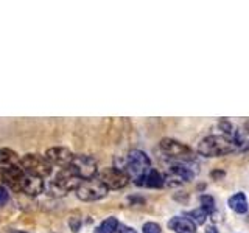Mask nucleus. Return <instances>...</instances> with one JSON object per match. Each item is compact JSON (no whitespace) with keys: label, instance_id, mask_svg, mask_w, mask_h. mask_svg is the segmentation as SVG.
Masks as SVG:
<instances>
[{"label":"nucleus","instance_id":"obj_17","mask_svg":"<svg viewBox=\"0 0 249 233\" xmlns=\"http://www.w3.org/2000/svg\"><path fill=\"white\" fill-rule=\"evenodd\" d=\"M185 217H189V219H190L195 225H202V224H204V222L207 221V213L199 207V208L190 210V212L185 215Z\"/></svg>","mask_w":249,"mask_h":233},{"label":"nucleus","instance_id":"obj_6","mask_svg":"<svg viewBox=\"0 0 249 233\" xmlns=\"http://www.w3.org/2000/svg\"><path fill=\"white\" fill-rule=\"evenodd\" d=\"M160 150L165 152L168 157L175 159L178 162H190L195 159V154L190 146H187L181 142H178L175 138H162L160 140Z\"/></svg>","mask_w":249,"mask_h":233},{"label":"nucleus","instance_id":"obj_2","mask_svg":"<svg viewBox=\"0 0 249 233\" xmlns=\"http://www.w3.org/2000/svg\"><path fill=\"white\" fill-rule=\"evenodd\" d=\"M150 169H151V160L143 151L132 150L128 152L126 165H124L123 171L128 174L129 179L132 177V181H136V179L145 176Z\"/></svg>","mask_w":249,"mask_h":233},{"label":"nucleus","instance_id":"obj_8","mask_svg":"<svg viewBox=\"0 0 249 233\" xmlns=\"http://www.w3.org/2000/svg\"><path fill=\"white\" fill-rule=\"evenodd\" d=\"M83 181L81 179L75 177L72 173H69L66 168H62L61 173L54 177V181L52 182V190L56 191V193H61L64 194L70 190H76L78 185H80Z\"/></svg>","mask_w":249,"mask_h":233},{"label":"nucleus","instance_id":"obj_18","mask_svg":"<svg viewBox=\"0 0 249 233\" xmlns=\"http://www.w3.org/2000/svg\"><path fill=\"white\" fill-rule=\"evenodd\" d=\"M117 229H119V221L115 217H107V219H105L98 225L95 233H114L117 232Z\"/></svg>","mask_w":249,"mask_h":233},{"label":"nucleus","instance_id":"obj_24","mask_svg":"<svg viewBox=\"0 0 249 233\" xmlns=\"http://www.w3.org/2000/svg\"><path fill=\"white\" fill-rule=\"evenodd\" d=\"M8 233H27V232H22V230H10Z\"/></svg>","mask_w":249,"mask_h":233},{"label":"nucleus","instance_id":"obj_3","mask_svg":"<svg viewBox=\"0 0 249 233\" xmlns=\"http://www.w3.org/2000/svg\"><path fill=\"white\" fill-rule=\"evenodd\" d=\"M66 169L81 181H88V179H93L97 176L98 165L97 160L90 155H75L70 165L66 166Z\"/></svg>","mask_w":249,"mask_h":233},{"label":"nucleus","instance_id":"obj_7","mask_svg":"<svg viewBox=\"0 0 249 233\" xmlns=\"http://www.w3.org/2000/svg\"><path fill=\"white\" fill-rule=\"evenodd\" d=\"M100 181L103 182L107 190H120L124 188L129 182L128 174L120 168H106L100 173Z\"/></svg>","mask_w":249,"mask_h":233},{"label":"nucleus","instance_id":"obj_23","mask_svg":"<svg viewBox=\"0 0 249 233\" xmlns=\"http://www.w3.org/2000/svg\"><path fill=\"white\" fill-rule=\"evenodd\" d=\"M206 233H218V229L215 227V225H210V227H207Z\"/></svg>","mask_w":249,"mask_h":233},{"label":"nucleus","instance_id":"obj_21","mask_svg":"<svg viewBox=\"0 0 249 233\" xmlns=\"http://www.w3.org/2000/svg\"><path fill=\"white\" fill-rule=\"evenodd\" d=\"M8 200H10V193L5 186H0V205H5Z\"/></svg>","mask_w":249,"mask_h":233},{"label":"nucleus","instance_id":"obj_13","mask_svg":"<svg viewBox=\"0 0 249 233\" xmlns=\"http://www.w3.org/2000/svg\"><path fill=\"white\" fill-rule=\"evenodd\" d=\"M168 227L175 233H196V225L185 216L171 217L168 221Z\"/></svg>","mask_w":249,"mask_h":233},{"label":"nucleus","instance_id":"obj_11","mask_svg":"<svg viewBox=\"0 0 249 233\" xmlns=\"http://www.w3.org/2000/svg\"><path fill=\"white\" fill-rule=\"evenodd\" d=\"M134 183L139 186H146V188H162L165 185V177L158 169H150L145 176L136 179Z\"/></svg>","mask_w":249,"mask_h":233},{"label":"nucleus","instance_id":"obj_16","mask_svg":"<svg viewBox=\"0 0 249 233\" xmlns=\"http://www.w3.org/2000/svg\"><path fill=\"white\" fill-rule=\"evenodd\" d=\"M228 205L232 212H235L237 215H245L248 212V199H246V194L243 191H238L235 194H232V196L228 199Z\"/></svg>","mask_w":249,"mask_h":233},{"label":"nucleus","instance_id":"obj_20","mask_svg":"<svg viewBox=\"0 0 249 233\" xmlns=\"http://www.w3.org/2000/svg\"><path fill=\"white\" fill-rule=\"evenodd\" d=\"M142 230H143V233H162L160 225L156 224V222H146V224H143Z\"/></svg>","mask_w":249,"mask_h":233},{"label":"nucleus","instance_id":"obj_15","mask_svg":"<svg viewBox=\"0 0 249 233\" xmlns=\"http://www.w3.org/2000/svg\"><path fill=\"white\" fill-rule=\"evenodd\" d=\"M16 166H20V157L10 148H2L0 150V168L10 169Z\"/></svg>","mask_w":249,"mask_h":233},{"label":"nucleus","instance_id":"obj_10","mask_svg":"<svg viewBox=\"0 0 249 233\" xmlns=\"http://www.w3.org/2000/svg\"><path fill=\"white\" fill-rule=\"evenodd\" d=\"M193 177H195V173L189 166L184 165L182 162H176L173 165H170L168 179H165V181H176V185H181L184 182L193 181Z\"/></svg>","mask_w":249,"mask_h":233},{"label":"nucleus","instance_id":"obj_12","mask_svg":"<svg viewBox=\"0 0 249 233\" xmlns=\"http://www.w3.org/2000/svg\"><path fill=\"white\" fill-rule=\"evenodd\" d=\"M25 173H23L22 166H16L10 169H2V179L11 186L13 190H20L22 188V182Z\"/></svg>","mask_w":249,"mask_h":233},{"label":"nucleus","instance_id":"obj_4","mask_svg":"<svg viewBox=\"0 0 249 233\" xmlns=\"http://www.w3.org/2000/svg\"><path fill=\"white\" fill-rule=\"evenodd\" d=\"M20 166L23 173L28 176H35L39 179H44L52 174V165L45 157L39 154H27L20 159Z\"/></svg>","mask_w":249,"mask_h":233},{"label":"nucleus","instance_id":"obj_9","mask_svg":"<svg viewBox=\"0 0 249 233\" xmlns=\"http://www.w3.org/2000/svg\"><path fill=\"white\" fill-rule=\"evenodd\" d=\"M73 157H75V154L64 146H54V148H50V150H47L45 152V159L49 160L50 165H58L62 168L69 166L70 162L73 160Z\"/></svg>","mask_w":249,"mask_h":233},{"label":"nucleus","instance_id":"obj_19","mask_svg":"<svg viewBox=\"0 0 249 233\" xmlns=\"http://www.w3.org/2000/svg\"><path fill=\"white\" fill-rule=\"evenodd\" d=\"M199 202H201V208L207 213V216H209V215H212V213H215L216 204H215V199H213L212 196H210V194H201Z\"/></svg>","mask_w":249,"mask_h":233},{"label":"nucleus","instance_id":"obj_1","mask_svg":"<svg viewBox=\"0 0 249 233\" xmlns=\"http://www.w3.org/2000/svg\"><path fill=\"white\" fill-rule=\"evenodd\" d=\"M238 146L229 135H207L198 143V154L204 157H223L235 152Z\"/></svg>","mask_w":249,"mask_h":233},{"label":"nucleus","instance_id":"obj_22","mask_svg":"<svg viewBox=\"0 0 249 233\" xmlns=\"http://www.w3.org/2000/svg\"><path fill=\"white\" fill-rule=\"evenodd\" d=\"M119 233H137L132 227H128V225H123V224H119Z\"/></svg>","mask_w":249,"mask_h":233},{"label":"nucleus","instance_id":"obj_5","mask_svg":"<svg viewBox=\"0 0 249 233\" xmlns=\"http://www.w3.org/2000/svg\"><path fill=\"white\" fill-rule=\"evenodd\" d=\"M107 186L100 181V179H88L83 181L76 188V196L84 202H93L100 200L107 194Z\"/></svg>","mask_w":249,"mask_h":233},{"label":"nucleus","instance_id":"obj_14","mask_svg":"<svg viewBox=\"0 0 249 233\" xmlns=\"http://www.w3.org/2000/svg\"><path fill=\"white\" fill-rule=\"evenodd\" d=\"M20 190L23 193H27L28 196H37V194L42 193V190H44V182H42V179H39V177L25 174Z\"/></svg>","mask_w":249,"mask_h":233}]
</instances>
